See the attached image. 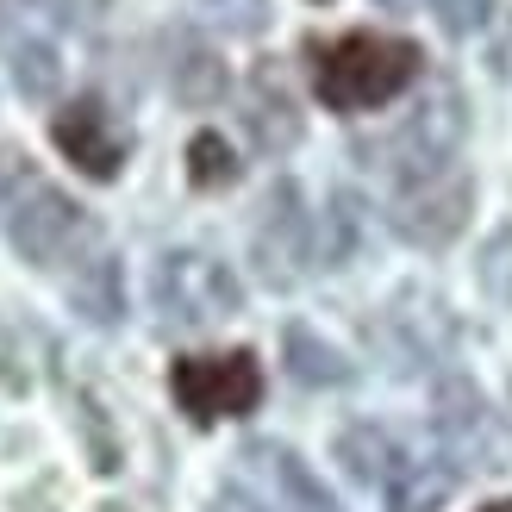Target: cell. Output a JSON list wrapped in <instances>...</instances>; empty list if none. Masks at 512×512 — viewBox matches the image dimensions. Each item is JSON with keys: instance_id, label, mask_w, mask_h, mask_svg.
Returning <instances> with one entry per match:
<instances>
[{"instance_id": "obj_2", "label": "cell", "mask_w": 512, "mask_h": 512, "mask_svg": "<svg viewBox=\"0 0 512 512\" xmlns=\"http://www.w3.org/2000/svg\"><path fill=\"white\" fill-rule=\"evenodd\" d=\"M150 300H157V319L175 331H200L219 325L244 306L238 275L219 263L213 250H163L157 269H150Z\"/></svg>"}, {"instance_id": "obj_4", "label": "cell", "mask_w": 512, "mask_h": 512, "mask_svg": "<svg viewBox=\"0 0 512 512\" xmlns=\"http://www.w3.org/2000/svg\"><path fill=\"white\" fill-rule=\"evenodd\" d=\"M463 132H469V107H463V94H456V82H431V94L406 113L400 132L375 144V157L394 182H413V175L444 169L456 157V144H463Z\"/></svg>"}, {"instance_id": "obj_5", "label": "cell", "mask_w": 512, "mask_h": 512, "mask_svg": "<svg viewBox=\"0 0 512 512\" xmlns=\"http://www.w3.org/2000/svg\"><path fill=\"white\" fill-rule=\"evenodd\" d=\"M469 207H475V182H469V169H431V175H413V182H400L394 194V232L406 244H419V250H444L456 232L469 225Z\"/></svg>"}, {"instance_id": "obj_16", "label": "cell", "mask_w": 512, "mask_h": 512, "mask_svg": "<svg viewBox=\"0 0 512 512\" xmlns=\"http://www.w3.org/2000/svg\"><path fill=\"white\" fill-rule=\"evenodd\" d=\"M363 225H369L363 200H356L350 188H338V194L325 200V219H319V263L325 269H344L350 256H356V244H363Z\"/></svg>"}, {"instance_id": "obj_20", "label": "cell", "mask_w": 512, "mask_h": 512, "mask_svg": "<svg viewBox=\"0 0 512 512\" xmlns=\"http://www.w3.org/2000/svg\"><path fill=\"white\" fill-rule=\"evenodd\" d=\"M200 13H207L219 32L250 38V32H263V25H269V0H200Z\"/></svg>"}, {"instance_id": "obj_25", "label": "cell", "mask_w": 512, "mask_h": 512, "mask_svg": "<svg viewBox=\"0 0 512 512\" xmlns=\"http://www.w3.org/2000/svg\"><path fill=\"white\" fill-rule=\"evenodd\" d=\"M481 512H512V500H494V506H481Z\"/></svg>"}, {"instance_id": "obj_13", "label": "cell", "mask_w": 512, "mask_h": 512, "mask_svg": "<svg viewBox=\"0 0 512 512\" xmlns=\"http://www.w3.org/2000/svg\"><path fill=\"white\" fill-rule=\"evenodd\" d=\"M250 463H263V475L275 481L281 512H338V500L319 488V475L306 469L294 450H281V444H256V450H250Z\"/></svg>"}, {"instance_id": "obj_19", "label": "cell", "mask_w": 512, "mask_h": 512, "mask_svg": "<svg viewBox=\"0 0 512 512\" xmlns=\"http://www.w3.org/2000/svg\"><path fill=\"white\" fill-rule=\"evenodd\" d=\"M188 182L194 188H232L238 182V157H232V144H225L219 132H194V144H188Z\"/></svg>"}, {"instance_id": "obj_7", "label": "cell", "mask_w": 512, "mask_h": 512, "mask_svg": "<svg viewBox=\"0 0 512 512\" xmlns=\"http://www.w3.org/2000/svg\"><path fill=\"white\" fill-rule=\"evenodd\" d=\"M50 144L63 150V157L88 175V182H113V175L125 169V150H132V138H125V125L100 107L94 94L69 100V107L50 119Z\"/></svg>"}, {"instance_id": "obj_14", "label": "cell", "mask_w": 512, "mask_h": 512, "mask_svg": "<svg viewBox=\"0 0 512 512\" xmlns=\"http://www.w3.org/2000/svg\"><path fill=\"white\" fill-rule=\"evenodd\" d=\"M69 306L82 313L88 325H119L125 319V275H119V256H88L69 281Z\"/></svg>"}, {"instance_id": "obj_23", "label": "cell", "mask_w": 512, "mask_h": 512, "mask_svg": "<svg viewBox=\"0 0 512 512\" xmlns=\"http://www.w3.org/2000/svg\"><path fill=\"white\" fill-rule=\"evenodd\" d=\"M488 13H494V0H438V19H444V32H456V38L481 32V25H488Z\"/></svg>"}, {"instance_id": "obj_11", "label": "cell", "mask_w": 512, "mask_h": 512, "mask_svg": "<svg viewBox=\"0 0 512 512\" xmlns=\"http://www.w3.org/2000/svg\"><path fill=\"white\" fill-rule=\"evenodd\" d=\"M169 88L175 100H188V107H213V100H225V88H232V69H225V57L213 44L200 38H169Z\"/></svg>"}, {"instance_id": "obj_1", "label": "cell", "mask_w": 512, "mask_h": 512, "mask_svg": "<svg viewBox=\"0 0 512 512\" xmlns=\"http://www.w3.org/2000/svg\"><path fill=\"white\" fill-rule=\"evenodd\" d=\"M306 57H313V94L331 113L388 107L425 69V50L413 38H388V32H344L331 44H313Z\"/></svg>"}, {"instance_id": "obj_15", "label": "cell", "mask_w": 512, "mask_h": 512, "mask_svg": "<svg viewBox=\"0 0 512 512\" xmlns=\"http://www.w3.org/2000/svg\"><path fill=\"white\" fill-rule=\"evenodd\" d=\"M281 356H288V375L306 381V388H344L350 381V363L325 338H313L306 325H288L281 331Z\"/></svg>"}, {"instance_id": "obj_9", "label": "cell", "mask_w": 512, "mask_h": 512, "mask_svg": "<svg viewBox=\"0 0 512 512\" xmlns=\"http://www.w3.org/2000/svg\"><path fill=\"white\" fill-rule=\"evenodd\" d=\"M431 425H438V438L456 450V456H488V469H500L494 463V425H488V406H481V394L469 388L463 375H450V381H438V394H431Z\"/></svg>"}, {"instance_id": "obj_3", "label": "cell", "mask_w": 512, "mask_h": 512, "mask_svg": "<svg viewBox=\"0 0 512 512\" xmlns=\"http://www.w3.org/2000/svg\"><path fill=\"white\" fill-rule=\"evenodd\" d=\"M169 394L194 425L244 419L263 400V363L250 350H219V356H175L169 363Z\"/></svg>"}, {"instance_id": "obj_10", "label": "cell", "mask_w": 512, "mask_h": 512, "mask_svg": "<svg viewBox=\"0 0 512 512\" xmlns=\"http://www.w3.org/2000/svg\"><path fill=\"white\" fill-rule=\"evenodd\" d=\"M244 132H250V144L263 150V157H281V150L300 144V107H294V94L281 88L275 63H263L250 75V88H244Z\"/></svg>"}, {"instance_id": "obj_21", "label": "cell", "mask_w": 512, "mask_h": 512, "mask_svg": "<svg viewBox=\"0 0 512 512\" xmlns=\"http://www.w3.org/2000/svg\"><path fill=\"white\" fill-rule=\"evenodd\" d=\"M75 406H82V431H88V444H94V469L100 475H113L119 469V444L107 438V419H100V406L82 394V400H75Z\"/></svg>"}, {"instance_id": "obj_8", "label": "cell", "mask_w": 512, "mask_h": 512, "mask_svg": "<svg viewBox=\"0 0 512 512\" xmlns=\"http://www.w3.org/2000/svg\"><path fill=\"white\" fill-rule=\"evenodd\" d=\"M75 232H82V207L63 194V188H44L32 182L25 194H13V207H7V238L13 250L25 256V263H57V256L75 244Z\"/></svg>"}, {"instance_id": "obj_18", "label": "cell", "mask_w": 512, "mask_h": 512, "mask_svg": "<svg viewBox=\"0 0 512 512\" xmlns=\"http://www.w3.org/2000/svg\"><path fill=\"white\" fill-rule=\"evenodd\" d=\"M13 88L25 100H50L63 88V57L44 38H13Z\"/></svg>"}, {"instance_id": "obj_24", "label": "cell", "mask_w": 512, "mask_h": 512, "mask_svg": "<svg viewBox=\"0 0 512 512\" xmlns=\"http://www.w3.org/2000/svg\"><path fill=\"white\" fill-rule=\"evenodd\" d=\"M375 7H388V13H406V7H419V0H375Z\"/></svg>"}, {"instance_id": "obj_17", "label": "cell", "mask_w": 512, "mask_h": 512, "mask_svg": "<svg viewBox=\"0 0 512 512\" xmlns=\"http://www.w3.org/2000/svg\"><path fill=\"white\" fill-rule=\"evenodd\" d=\"M450 494H456V469H444V463H406L400 481L388 488V512H444Z\"/></svg>"}, {"instance_id": "obj_12", "label": "cell", "mask_w": 512, "mask_h": 512, "mask_svg": "<svg viewBox=\"0 0 512 512\" xmlns=\"http://www.w3.org/2000/svg\"><path fill=\"white\" fill-rule=\"evenodd\" d=\"M338 463L350 481H363V488H394L400 469L413 463V456L400 450L394 431H381V425H350L344 438H338Z\"/></svg>"}, {"instance_id": "obj_22", "label": "cell", "mask_w": 512, "mask_h": 512, "mask_svg": "<svg viewBox=\"0 0 512 512\" xmlns=\"http://www.w3.org/2000/svg\"><path fill=\"white\" fill-rule=\"evenodd\" d=\"M481 281H488L500 300H512V225L488 244V256H481Z\"/></svg>"}, {"instance_id": "obj_6", "label": "cell", "mask_w": 512, "mask_h": 512, "mask_svg": "<svg viewBox=\"0 0 512 512\" xmlns=\"http://www.w3.org/2000/svg\"><path fill=\"white\" fill-rule=\"evenodd\" d=\"M250 256H256V269H263L269 288H294L300 281V263L313 256V219H306L294 182L269 188L263 219H256V238H250Z\"/></svg>"}]
</instances>
